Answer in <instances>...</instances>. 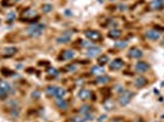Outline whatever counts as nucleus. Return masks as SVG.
Wrapping results in <instances>:
<instances>
[{"label":"nucleus","mask_w":164,"mask_h":122,"mask_svg":"<svg viewBox=\"0 0 164 122\" xmlns=\"http://www.w3.org/2000/svg\"><path fill=\"white\" fill-rule=\"evenodd\" d=\"M5 106L9 109V110H12V109H15V107H18V102L16 100H8L6 101V104Z\"/></svg>","instance_id":"nucleus-21"},{"label":"nucleus","mask_w":164,"mask_h":122,"mask_svg":"<svg viewBox=\"0 0 164 122\" xmlns=\"http://www.w3.org/2000/svg\"><path fill=\"white\" fill-rule=\"evenodd\" d=\"M100 51H102V49H100L99 47H91L87 51V56L88 57H94V56H97Z\"/></svg>","instance_id":"nucleus-11"},{"label":"nucleus","mask_w":164,"mask_h":122,"mask_svg":"<svg viewBox=\"0 0 164 122\" xmlns=\"http://www.w3.org/2000/svg\"><path fill=\"white\" fill-rule=\"evenodd\" d=\"M135 70H136V72H138V73H144V72H147L149 70V65L147 62H144V61H138L135 65Z\"/></svg>","instance_id":"nucleus-3"},{"label":"nucleus","mask_w":164,"mask_h":122,"mask_svg":"<svg viewBox=\"0 0 164 122\" xmlns=\"http://www.w3.org/2000/svg\"><path fill=\"white\" fill-rule=\"evenodd\" d=\"M65 93H66V92H65L61 87H58V91H56V93H55V95H54V98H56V99H59V98H64Z\"/></svg>","instance_id":"nucleus-24"},{"label":"nucleus","mask_w":164,"mask_h":122,"mask_svg":"<svg viewBox=\"0 0 164 122\" xmlns=\"http://www.w3.org/2000/svg\"><path fill=\"white\" fill-rule=\"evenodd\" d=\"M134 93L132 92H129V91H124L123 93H120V95H119V104H120L121 106H125L128 105L129 102L131 101V99L134 98Z\"/></svg>","instance_id":"nucleus-2"},{"label":"nucleus","mask_w":164,"mask_h":122,"mask_svg":"<svg viewBox=\"0 0 164 122\" xmlns=\"http://www.w3.org/2000/svg\"><path fill=\"white\" fill-rule=\"evenodd\" d=\"M72 37V33L71 32H65V33H62L60 37L56 38V42H58L59 44H62V43H69Z\"/></svg>","instance_id":"nucleus-8"},{"label":"nucleus","mask_w":164,"mask_h":122,"mask_svg":"<svg viewBox=\"0 0 164 122\" xmlns=\"http://www.w3.org/2000/svg\"><path fill=\"white\" fill-rule=\"evenodd\" d=\"M129 57H131V59H140V57H142L143 53H142V50L140 48H131L130 51H129Z\"/></svg>","instance_id":"nucleus-6"},{"label":"nucleus","mask_w":164,"mask_h":122,"mask_svg":"<svg viewBox=\"0 0 164 122\" xmlns=\"http://www.w3.org/2000/svg\"><path fill=\"white\" fill-rule=\"evenodd\" d=\"M48 73L53 75V76H56V75H58V71H56L55 68H49V70H48Z\"/></svg>","instance_id":"nucleus-31"},{"label":"nucleus","mask_w":164,"mask_h":122,"mask_svg":"<svg viewBox=\"0 0 164 122\" xmlns=\"http://www.w3.org/2000/svg\"><path fill=\"white\" fill-rule=\"evenodd\" d=\"M0 86H1V87H3V88H4L5 91L8 92L9 94H10V93H14V91H12V88H11V86L9 84L8 82H4V81H1V82H0Z\"/></svg>","instance_id":"nucleus-23"},{"label":"nucleus","mask_w":164,"mask_h":122,"mask_svg":"<svg viewBox=\"0 0 164 122\" xmlns=\"http://www.w3.org/2000/svg\"><path fill=\"white\" fill-rule=\"evenodd\" d=\"M15 18V14H9L8 16V22H11V20H14Z\"/></svg>","instance_id":"nucleus-33"},{"label":"nucleus","mask_w":164,"mask_h":122,"mask_svg":"<svg viewBox=\"0 0 164 122\" xmlns=\"http://www.w3.org/2000/svg\"><path fill=\"white\" fill-rule=\"evenodd\" d=\"M91 73L102 76V75H104V70H103L102 66H93V67L91 68Z\"/></svg>","instance_id":"nucleus-19"},{"label":"nucleus","mask_w":164,"mask_h":122,"mask_svg":"<svg viewBox=\"0 0 164 122\" xmlns=\"http://www.w3.org/2000/svg\"><path fill=\"white\" fill-rule=\"evenodd\" d=\"M85 34H86V37L88 38V39L92 40V42H97L99 39H102V34H100L99 32H97V31H87Z\"/></svg>","instance_id":"nucleus-5"},{"label":"nucleus","mask_w":164,"mask_h":122,"mask_svg":"<svg viewBox=\"0 0 164 122\" xmlns=\"http://www.w3.org/2000/svg\"><path fill=\"white\" fill-rule=\"evenodd\" d=\"M134 84L137 87V88H142L147 84V79L144 77H137V78L134 81Z\"/></svg>","instance_id":"nucleus-12"},{"label":"nucleus","mask_w":164,"mask_h":122,"mask_svg":"<svg viewBox=\"0 0 164 122\" xmlns=\"http://www.w3.org/2000/svg\"><path fill=\"white\" fill-rule=\"evenodd\" d=\"M75 68H76V66H75V65H70V66L66 67V70H70V71H74Z\"/></svg>","instance_id":"nucleus-35"},{"label":"nucleus","mask_w":164,"mask_h":122,"mask_svg":"<svg viewBox=\"0 0 164 122\" xmlns=\"http://www.w3.org/2000/svg\"><path fill=\"white\" fill-rule=\"evenodd\" d=\"M33 16L34 17H38V16H37V14H36V11L31 10V9H27L25 12H22L21 20L22 21H33Z\"/></svg>","instance_id":"nucleus-4"},{"label":"nucleus","mask_w":164,"mask_h":122,"mask_svg":"<svg viewBox=\"0 0 164 122\" xmlns=\"http://www.w3.org/2000/svg\"><path fill=\"white\" fill-rule=\"evenodd\" d=\"M164 6V0H152L151 1V9L152 10H160Z\"/></svg>","instance_id":"nucleus-10"},{"label":"nucleus","mask_w":164,"mask_h":122,"mask_svg":"<svg viewBox=\"0 0 164 122\" xmlns=\"http://www.w3.org/2000/svg\"><path fill=\"white\" fill-rule=\"evenodd\" d=\"M146 37L151 40H157V39H159L160 33L158 31H156V29H149V31L146 32Z\"/></svg>","instance_id":"nucleus-9"},{"label":"nucleus","mask_w":164,"mask_h":122,"mask_svg":"<svg viewBox=\"0 0 164 122\" xmlns=\"http://www.w3.org/2000/svg\"><path fill=\"white\" fill-rule=\"evenodd\" d=\"M126 45H128V43L125 40H121V42H116L115 43V48H119V49H124Z\"/></svg>","instance_id":"nucleus-29"},{"label":"nucleus","mask_w":164,"mask_h":122,"mask_svg":"<svg viewBox=\"0 0 164 122\" xmlns=\"http://www.w3.org/2000/svg\"><path fill=\"white\" fill-rule=\"evenodd\" d=\"M38 95H39V93H38V92H36L34 94L32 93V97H34V98H37V97H38Z\"/></svg>","instance_id":"nucleus-36"},{"label":"nucleus","mask_w":164,"mask_h":122,"mask_svg":"<svg viewBox=\"0 0 164 122\" xmlns=\"http://www.w3.org/2000/svg\"><path fill=\"white\" fill-rule=\"evenodd\" d=\"M56 91H58V86H48L46 88V93L49 95V97H54Z\"/></svg>","instance_id":"nucleus-17"},{"label":"nucleus","mask_w":164,"mask_h":122,"mask_svg":"<svg viewBox=\"0 0 164 122\" xmlns=\"http://www.w3.org/2000/svg\"><path fill=\"white\" fill-rule=\"evenodd\" d=\"M124 65L125 63H124V61L121 59H115V60H113L110 62L109 67H110V70H113V71H116V70H121L124 67Z\"/></svg>","instance_id":"nucleus-7"},{"label":"nucleus","mask_w":164,"mask_h":122,"mask_svg":"<svg viewBox=\"0 0 164 122\" xmlns=\"http://www.w3.org/2000/svg\"><path fill=\"white\" fill-rule=\"evenodd\" d=\"M108 36L110 37V38H113V39H116V38H119L121 36V31H119V29H116V28H113V29H110V32L108 33Z\"/></svg>","instance_id":"nucleus-18"},{"label":"nucleus","mask_w":164,"mask_h":122,"mask_svg":"<svg viewBox=\"0 0 164 122\" xmlns=\"http://www.w3.org/2000/svg\"><path fill=\"white\" fill-rule=\"evenodd\" d=\"M104 107L107 109V110H111V109L114 107V104H113V101H111V100L108 99V100H105V101H104Z\"/></svg>","instance_id":"nucleus-27"},{"label":"nucleus","mask_w":164,"mask_h":122,"mask_svg":"<svg viewBox=\"0 0 164 122\" xmlns=\"http://www.w3.org/2000/svg\"><path fill=\"white\" fill-rule=\"evenodd\" d=\"M110 81V78L108 76H105V75H102V76H98L97 77V79H96V83L97 84H107Z\"/></svg>","instance_id":"nucleus-15"},{"label":"nucleus","mask_w":164,"mask_h":122,"mask_svg":"<svg viewBox=\"0 0 164 122\" xmlns=\"http://www.w3.org/2000/svg\"><path fill=\"white\" fill-rule=\"evenodd\" d=\"M74 56H75V53L72 50H65L64 54H62V59L64 60H71Z\"/></svg>","instance_id":"nucleus-22"},{"label":"nucleus","mask_w":164,"mask_h":122,"mask_svg":"<svg viewBox=\"0 0 164 122\" xmlns=\"http://www.w3.org/2000/svg\"><path fill=\"white\" fill-rule=\"evenodd\" d=\"M80 114L82 115V117L87 116V115L92 114V107L90 105H82L81 109H80Z\"/></svg>","instance_id":"nucleus-13"},{"label":"nucleus","mask_w":164,"mask_h":122,"mask_svg":"<svg viewBox=\"0 0 164 122\" xmlns=\"http://www.w3.org/2000/svg\"><path fill=\"white\" fill-rule=\"evenodd\" d=\"M115 89H116V91L115 92H118V93H123L124 92V88L120 86V84H118V86H115Z\"/></svg>","instance_id":"nucleus-32"},{"label":"nucleus","mask_w":164,"mask_h":122,"mask_svg":"<svg viewBox=\"0 0 164 122\" xmlns=\"http://www.w3.org/2000/svg\"><path fill=\"white\" fill-rule=\"evenodd\" d=\"M53 10V6L50 5V4H44L43 6H42V11L43 12H50Z\"/></svg>","instance_id":"nucleus-28"},{"label":"nucleus","mask_w":164,"mask_h":122,"mask_svg":"<svg viewBox=\"0 0 164 122\" xmlns=\"http://www.w3.org/2000/svg\"><path fill=\"white\" fill-rule=\"evenodd\" d=\"M65 15H66V16H70V15H71V14H70V10H66V11H65Z\"/></svg>","instance_id":"nucleus-37"},{"label":"nucleus","mask_w":164,"mask_h":122,"mask_svg":"<svg viewBox=\"0 0 164 122\" xmlns=\"http://www.w3.org/2000/svg\"><path fill=\"white\" fill-rule=\"evenodd\" d=\"M90 97H91V93L88 89H81V91L78 92V98L82 99V100H87Z\"/></svg>","instance_id":"nucleus-16"},{"label":"nucleus","mask_w":164,"mask_h":122,"mask_svg":"<svg viewBox=\"0 0 164 122\" xmlns=\"http://www.w3.org/2000/svg\"><path fill=\"white\" fill-rule=\"evenodd\" d=\"M55 105L58 106L59 109H61V110H66L67 109V102H66V100H64L62 98H59V99H56L55 100Z\"/></svg>","instance_id":"nucleus-14"},{"label":"nucleus","mask_w":164,"mask_h":122,"mask_svg":"<svg viewBox=\"0 0 164 122\" xmlns=\"http://www.w3.org/2000/svg\"><path fill=\"white\" fill-rule=\"evenodd\" d=\"M8 92L5 91V89L0 86V100H4V99H6V97H8Z\"/></svg>","instance_id":"nucleus-26"},{"label":"nucleus","mask_w":164,"mask_h":122,"mask_svg":"<svg viewBox=\"0 0 164 122\" xmlns=\"http://www.w3.org/2000/svg\"><path fill=\"white\" fill-rule=\"evenodd\" d=\"M105 119H107L105 115H102V116H99V117H98V120H97V121H98V122H103Z\"/></svg>","instance_id":"nucleus-34"},{"label":"nucleus","mask_w":164,"mask_h":122,"mask_svg":"<svg viewBox=\"0 0 164 122\" xmlns=\"http://www.w3.org/2000/svg\"><path fill=\"white\" fill-rule=\"evenodd\" d=\"M81 122H85V120H83V121H81Z\"/></svg>","instance_id":"nucleus-39"},{"label":"nucleus","mask_w":164,"mask_h":122,"mask_svg":"<svg viewBox=\"0 0 164 122\" xmlns=\"http://www.w3.org/2000/svg\"><path fill=\"white\" fill-rule=\"evenodd\" d=\"M44 28H46V26L42 24V23H33L27 28L26 32H27V34L29 37H38V36H41L43 33Z\"/></svg>","instance_id":"nucleus-1"},{"label":"nucleus","mask_w":164,"mask_h":122,"mask_svg":"<svg viewBox=\"0 0 164 122\" xmlns=\"http://www.w3.org/2000/svg\"><path fill=\"white\" fill-rule=\"evenodd\" d=\"M110 1H115V0H110Z\"/></svg>","instance_id":"nucleus-38"},{"label":"nucleus","mask_w":164,"mask_h":122,"mask_svg":"<svg viewBox=\"0 0 164 122\" xmlns=\"http://www.w3.org/2000/svg\"><path fill=\"white\" fill-rule=\"evenodd\" d=\"M109 61V57L107 56V55H102V56H99V59H98V63H99V66H103L105 65L107 62Z\"/></svg>","instance_id":"nucleus-25"},{"label":"nucleus","mask_w":164,"mask_h":122,"mask_svg":"<svg viewBox=\"0 0 164 122\" xmlns=\"http://www.w3.org/2000/svg\"><path fill=\"white\" fill-rule=\"evenodd\" d=\"M1 73L4 76H12V75H14V72H10V70H8V68H3L1 70Z\"/></svg>","instance_id":"nucleus-30"},{"label":"nucleus","mask_w":164,"mask_h":122,"mask_svg":"<svg viewBox=\"0 0 164 122\" xmlns=\"http://www.w3.org/2000/svg\"><path fill=\"white\" fill-rule=\"evenodd\" d=\"M16 51H17L16 48H14V47H9V48H5V49H4L3 54H4V56H11V55H14V54L16 53Z\"/></svg>","instance_id":"nucleus-20"}]
</instances>
